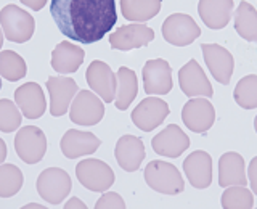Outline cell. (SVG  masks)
Returning a JSON list of instances; mask_svg holds the SVG:
<instances>
[{"label":"cell","instance_id":"cell-33","mask_svg":"<svg viewBox=\"0 0 257 209\" xmlns=\"http://www.w3.org/2000/svg\"><path fill=\"white\" fill-rule=\"evenodd\" d=\"M96 209H124L125 207V201L122 196L116 191H109L104 193V195L96 201L95 204Z\"/></svg>","mask_w":257,"mask_h":209},{"label":"cell","instance_id":"cell-37","mask_svg":"<svg viewBox=\"0 0 257 209\" xmlns=\"http://www.w3.org/2000/svg\"><path fill=\"white\" fill-rule=\"evenodd\" d=\"M5 158H7V145L2 139H0V164L4 163Z\"/></svg>","mask_w":257,"mask_h":209},{"label":"cell","instance_id":"cell-40","mask_svg":"<svg viewBox=\"0 0 257 209\" xmlns=\"http://www.w3.org/2000/svg\"><path fill=\"white\" fill-rule=\"evenodd\" d=\"M0 88H2V79H0Z\"/></svg>","mask_w":257,"mask_h":209},{"label":"cell","instance_id":"cell-18","mask_svg":"<svg viewBox=\"0 0 257 209\" xmlns=\"http://www.w3.org/2000/svg\"><path fill=\"white\" fill-rule=\"evenodd\" d=\"M183 171L195 188H207L212 182V158L209 153L198 150L183 161Z\"/></svg>","mask_w":257,"mask_h":209},{"label":"cell","instance_id":"cell-30","mask_svg":"<svg viewBox=\"0 0 257 209\" xmlns=\"http://www.w3.org/2000/svg\"><path fill=\"white\" fill-rule=\"evenodd\" d=\"M23 187V172L15 164H0V198L15 196Z\"/></svg>","mask_w":257,"mask_h":209},{"label":"cell","instance_id":"cell-28","mask_svg":"<svg viewBox=\"0 0 257 209\" xmlns=\"http://www.w3.org/2000/svg\"><path fill=\"white\" fill-rule=\"evenodd\" d=\"M26 72L28 66L21 55L13 50L0 52V76L10 80V82H16V80L26 76Z\"/></svg>","mask_w":257,"mask_h":209},{"label":"cell","instance_id":"cell-2","mask_svg":"<svg viewBox=\"0 0 257 209\" xmlns=\"http://www.w3.org/2000/svg\"><path fill=\"white\" fill-rule=\"evenodd\" d=\"M0 26L5 37L15 44H24L32 37L36 21L32 15L16 5H5L0 10Z\"/></svg>","mask_w":257,"mask_h":209},{"label":"cell","instance_id":"cell-27","mask_svg":"<svg viewBox=\"0 0 257 209\" xmlns=\"http://www.w3.org/2000/svg\"><path fill=\"white\" fill-rule=\"evenodd\" d=\"M235 29L247 42L257 40V12L249 2H241L235 13Z\"/></svg>","mask_w":257,"mask_h":209},{"label":"cell","instance_id":"cell-24","mask_svg":"<svg viewBox=\"0 0 257 209\" xmlns=\"http://www.w3.org/2000/svg\"><path fill=\"white\" fill-rule=\"evenodd\" d=\"M233 0H199L198 13L211 29H223L231 18Z\"/></svg>","mask_w":257,"mask_h":209},{"label":"cell","instance_id":"cell-5","mask_svg":"<svg viewBox=\"0 0 257 209\" xmlns=\"http://www.w3.org/2000/svg\"><path fill=\"white\" fill-rule=\"evenodd\" d=\"M37 191L47 203L60 204L61 201L71 193V177L66 171L60 167H48L39 175L37 179Z\"/></svg>","mask_w":257,"mask_h":209},{"label":"cell","instance_id":"cell-9","mask_svg":"<svg viewBox=\"0 0 257 209\" xmlns=\"http://www.w3.org/2000/svg\"><path fill=\"white\" fill-rule=\"evenodd\" d=\"M169 113L171 110L164 100L156 98V96H148V98L142 100L139 107L132 111V121L140 131L151 132L164 123Z\"/></svg>","mask_w":257,"mask_h":209},{"label":"cell","instance_id":"cell-3","mask_svg":"<svg viewBox=\"0 0 257 209\" xmlns=\"http://www.w3.org/2000/svg\"><path fill=\"white\" fill-rule=\"evenodd\" d=\"M145 180L148 187L164 195H179L183 191L185 183L180 171L166 161H151L145 167Z\"/></svg>","mask_w":257,"mask_h":209},{"label":"cell","instance_id":"cell-34","mask_svg":"<svg viewBox=\"0 0 257 209\" xmlns=\"http://www.w3.org/2000/svg\"><path fill=\"white\" fill-rule=\"evenodd\" d=\"M255 167H257V158H254L249 164V182H251L252 193L257 191V182H255Z\"/></svg>","mask_w":257,"mask_h":209},{"label":"cell","instance_id":"cell-25","mask_svg":"<svg viewBox=\"0 0 257 209\" xmlns=\"http://www.w3.org/2000/svg\"><path fill=\"white\" fill-rule=\"evenodd\" d=\"M116 77H117V88H116L114 104L117 110L124 111L131 107V103L135 100L137 93H139V80H137L135 71L125 66L119 68Z\"/></svg>","mask_w":257,"mask_h":209},{"label":"cell","instance_id":"cell-16","mask_svg":"<svg viewBox=\"0 0 257 209\" xmlns=\"http://www.w3.org/2000/svg\"><path fill=\"white\" fill-rule=\"evenodd\" d=\"M151 147L156 155L167 158H179L190 147V139L179 126L169 124L163 129L155 139L151 140Z\"/></svg>","mask_w":257,"mask_h":209},{"label":"cell","instance_id":"cell-26","mask_svg":"<svg viewBox=\"0 0 257 209\" xmlns=\"http://www.w3.org/2000/svg\"><path fill=\"white\" fill-rule=\"evenodd\" d=\"M161 0H120V13L128 21L145 23L159 13Z\"/></svg>","mask_w":257,"mask_h":209},{"label":"cell","instance_id":"cell-38","mask_svg":"<svg viewBox=\"0 0 257 209\" xmlns=\"http://www.w3.org/2000/svg\"><path fill=\"white\" fill-rule=\"evenodd\" d=\"M24 209H29V207H39V209H44L45 206H40V204H36V203H31V204H26V206H23Z\"/></svg>","mask_w":257,"mask_h":209},{"label":"cell","instance_id":"cell-6","mask_svg":"<svg viewBox=\"0 0 257 209\" xmlns=\"http://www.w3.org/2000/svg\"><path fill=\"white\" fill-rule=\"evenodd\" d=\"M16 155L26 164H36L42 161L47 151V137L36 126H26L15 137Z\"/></svg>","mask_w":257,"mask_h":209},{"label":"cell","instance_id":"cell-32","mask_svg":"<svg viewBox=\"0 0 257 209\" xmlns=\"http://www.w3.org/2000/svg\"><path fill=\"white\" fill-rule=\"evenodd\" d=\"M21 113L16 104L7 98L0 100V131L10 134L21 126Z\"/></svg>","mask_w":257,"mask_h":209},{"label":"cell","instance_id":"cell-19","mask_svg":"<svg viewBox=\"0 0 257 209\" xmlns=\"http://www.w3.org/2000/svg\"><path fill=\"white\" fill-rule=\"evenodd\" d=\"M98 137H95L92 132L76 131V129H69V131L63 135L61 139V151L63 155L69 159H76L79 156L93 155V153L100 148Z\"/></svg>","mask_w":257,"mask_h":209},{"label":"cell","instance_id":"cell-12","mask_svg":"<svg viewBox=\"0 0 257 209\" xmlns=\"http://www.w3.org/2000/svg\"><path fill=\"white\" fill-rule=\"evenodd\" d=\"M143 84L148 95H167L172 90V68L166 60H148L143 66Z\"/></svg>","mask_w":257,"mask_h":209},{"label":"cell","instance_id":"cell-21","mask_svg":"<svg viewBox=\"0 0 257 209\" xmlns=\"http://www.w3.org/2000/svg\"><path fill=\"white\" fill-rule=\"evenodd\" d=\"M114 155L119 166L127 172L139 171L142 161L147 156L143 140L135 135H122L116 143Z\"/></svg>","mask_w":257,"mask_h":209},{"label":"cell","instance_id":"cell-10","mask_svg":"<svg viewBox=\"0 0 257 209\" xmlns=\"http://www.w3.org/2000/svg\"><path fill=\"white\" fill-rule=\"evenodd\" d=\"M85 80L90 85L92 90L101 96L104 103H111L114 100L116 88H117V77L109 68V64L100 60L92 61L85 71Z\"/></svg>","mask_w":257,"mask_h":209},{"label":"cell","instance_id":"cell-17","mask_svg":"<svg viewBox=\"0 0 257 209\" xmlns=\"http://www.w3.org/2000/svg\"><path fill=\"white\" fill-rule=\"evenodd\" d=\"M47 90L50 93V113L52 116L60 118L68 111L69 103L77 93V84L71 77H48Z\"/></svg>","mask_w":257,"mask_h":209},{"label":"cell","instance_id":"cell-35","mask_svg":"<svg viewBox=\"0 0 257 209\" xmlns=\"http://www.w3.org/2000/svg\"><path fill=\"white\" fill-rule=\"evenodd\" d=\"M21 4H24L26 7H29L31 10L39 12V10H42V8L45 7L47 0H21Z\"/></svg>","mask_w":257,"mask_h":209},{"label":"cell","instance_id":"cell-14","mask_svg":"<svg viewBox=\"0 0 257 209\" xmlns=\"http://www.w3.org/2000/svg\"><path fill=\"white\" fill-rule=\"evenodd\" d=\"M183 124L187 126L191 132L204 134L212 127L215 121V110L212 103L206 98H191L185 103L182 110Z\"/></svg>","mask_w":257,"mask_h":209},{"label":"cell","instance_id":"cell-15","mask_svg":"<svg viewBox=\"0 0 257 209\" xmlns=\"http://www.w3.org/2000/svg\"><path fill=\"white\" fill-rule=\"evenodd\" d=\"M179 84L182 92L187 96H209L214 95L212 85L206 77L203 68L199 66L196 60H190L183 68L179 71Z\"/></svg>","mask_w":257,"mask_h":209},{"label":"cell","instance_id":"cell-23","mask_svg":"<svg viewBox=\"0 0 257 209\" xmlns=\"http://www.w3.org/2000/svg\"><path fill=\"white\" fill-rule=\"evenodd\" d=\"M246 164L244 158L235 151H228L219 159V185L223 188L230 185H244L246 187Z\"/></svg>","mask_w":257,"mask_h":209},{"label":"cell","instance_id":"cell-22","mask_svg":"<svg viewBox=\"0 0 257 209\" xmlns=\"http://www.w3.org/2000/svg\"><path fill=\"white\" fill-rule=\"evenodd\" d=\"M85 52L79 45L63 40L55 47L52 53V68L61 74H71L76 72L80 64L84 63Z\"/></svg>","mask_w":257,"mask_h":209},{"label":"cell","instance_id":"cell-11","mask_svg":"<svg viewBox=\"0 0 257 209\" xmlns=\"http://www.w3.org/2000/svg\"><path fill=\"white\" fill-rule=\"evenodd\" d=\"M201 50H203L204 61L209 71H211L212 77L219 84L228 85L231 80L233 69H235V60H233L231 53L227 48L217 44H203Z\"/></svg>","mask_w":257,"mask_h":209},{"label":"cell","instance_id":"cell-8","mask_svg":"<svg viewBox=\"0 0 257 209\" xmlns=\"http://www.w3.org/2000/svg\"><path fill=\"white\" fill-rule=\"evenodd\" d=\"M104 116L103 101L90 90H79L71 104L69 118L77 126H95Z\"/></svg>","mask_w":257,"mask_h":209},{"label":"cell","instance_id":"cell-36","mask_svg":"<svg viewBox=\"0 0 257 209\" xmlns=\"http://www.w3.org/2000/svg\"><path fill=\"white\" fill-rule=\"evenodd\" d=\"M72 207H79V209H85L87 206L82 203L80 199H77V198H71L66 204H64V209H72Z\"/></svg>","mask_w":257,"mask_h":209},{"label":"cell","instance_id":"cell-39","mask_svg":"<svg viewBox=\"0 0 257 209\" xmlns=\"http://www.w3.org/2000/svg\"><path fill=\"white\" fill-rule=\"evenodd\" d=\"M2 45H4V32L0 29V48H2Z\"/></svg>","mask_w":257,"mask_h":209},{"label":"cell","instance_id":"cell-20","mask_svg":"<svg viewBox=\"0 0 257 209\" xmlns=\"http://www.w3.org/2000/svg\"><path fill=\"white\" fill-rule=\"evenodd\" d=\"M15 101L29 119H39L45 113V95L37 82H26L15 90Z\"/></svg>","mask_w":257,"mask_h":209},{"label":"cell","instance_id":"cell-31","mask_svg":"<svg viewBox=\"0 0 257 209\" xmlns=\"http://www.w3.org/2000/svg\"><path fill=\"white\" fill-rule=\"evenodd\" d=\"M235 101L244 110L257 108V76L249 74L243 77L235 87Z\"/></svg>","mask_w":257,"mask_h":209},{"label":"cell","instance_id":"cell-13","mask_svg":"<svg viewBox=\"0 0 257 209\" xmlns=\"http://www.w3.org/2000/svg\"><path fill=\"white\" fill-rule=\"evenodd\" d=\"M151 40H155V31L143 24H127L117 28L109 36V45L114 50L128 52L134 48L147 47Z\"/></svg>","mask_w":257,"mask_h":209},{"label":"cell","instance_id":"cell-29","mask_svg":"<svg viewBox=\"0 0 257 209\" xmlns=\"http://www.w3.org/2000/svg\"><path fill=\"white\" fill-rule=\"evenodd\" d=\"M223 209H251L254 207L252 191H249L244 185H230L222 195Z\"/></svg>","mask_w":257,"mask_h":209},{"label":"cell","instance_id":"cell-7","mask_svg":"<svg viewBox=\"0 0 257 209\" xmlns=\"http://www.w3.org/2000/svg\"><path fill=\"white\" fill-rule=\"evenodd\" d=\"M163 36L169 44L185 47L193 44L201 36V29L190 15L174 13L163 23Z\"/></svg>","mask_w":257,"mask_h":209},{"label":"cell","instance_id":"cell-1","mask_svg":"<svg viewBox=\"0 0 257 209\" xmlns=\"http://www.w3.org/2000/svg\"><path fill=\"white\" fill-rule=\"evenodd\" d=\"M50 13L63 36L95 44L116 26V0H52Z\"/></svg>","mask_w":257,"mask_h":209},{"label":"cell","instance_id":"cell-4","mask_svg":"<svg viewBox=\"0 0 257 209\" xmlns=\"http://www.w3.org/2000/svg\"><path fill=\"white\" fill-rule=\"evenodd\" d=\"M77 180L90 191H106L114 183L112 169L100 159H84L76 166Z\"/></svg>","mask_w":257,"mask_h":209}]
</instances>
